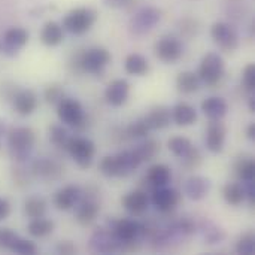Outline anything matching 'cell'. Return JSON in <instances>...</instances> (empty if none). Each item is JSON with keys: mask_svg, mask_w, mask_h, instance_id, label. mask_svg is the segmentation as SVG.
<instances>
[{"mask_svg": "<svg viewBox=\"0 0 255 255\" xmlns=\"http://www.w3.org/2000/svg\"><path fill=\"white\" fill-rule=\"evenodd\" d=\"M142 163L136 157L134 151H123L117 155H106L102 158L99 169L102 175L108 178H126L130 176Z\"/></svg>", "mask_w": 255, "mask_h": 255, "instance_id": "obj_1", "label": "cell"}, {"mask_svg": "<svg viewBox=\"0 0 255 255\" xmlns=\"http://www.w3.org/2000/svg\"><path fill=\"white\" fill-rule=\"evenodd\" d=\"M36 143V134L30 127H15L7 133V146L10 157L16 161H25Z\"/></svg>", "mask_w": 255, "mask_h": 255, "instance_id": "obj_2", "label": "cell"}, {"mask_svg": "<svg viewBox=\"0 0 255 255\" xmlns=\"http://www.w3.org/2000/svg\"><path fill=\"white\" fill-rule=\"evenodd\" d=\"M97 21V12L93 7H75L69 10L63 18V28L75 36L85 34L93 28Z\"/></svg>", "mask_w": 255, "mask_h": 255, "instance_id": "obj_3", "label": "cell"}, {"mask_svg": "<svg viewBox=\"0 0 255 255\" xmlns=\"http://www.w3.org/2000/svg\"><path fill=\"white\" fill-rule=\"evenodd\" d=\"M111 52L102 46H93L79 54L76 64L81 72H87L91 75H100L105 67L111 63Z\"/></svg>", "mask_w": 255, "mask_h": 255, "instance_id": "obj_4", "label": "cell"}, {"mask_svg": "<svg viewBox=\"0 0 255 255\" xmlns=\"http://www.w3.org/2000/svg\"><path fill=\"white\" fill-rule=\"evenodd\" d=\"M111 230L120 241L121 250L126 245H134V242H139L142 238L146 236V226L130 218H121L114 221Z\"/></svg>", "mask_w": 255, "mask_h": 255, "instance_id": "obj_5", "label": "cell"}, {"mask_svg": "<svg viewBox=\"0 0 255 255\" xmlns=\"http://www.w3.org/2000/svg\"><path fill=\"white\" fill-rule=\"evenodd\" d=\"M226 73V61L218 52H208L203 55L199 66V78L206 85H217Z\"/></svg>", "mask_w": 255, "mask_h": 255, "instance_id": "obj_6", "label": "cell"}, {"mask_svg": "<svg viewBox=\"0 0 255 255\" xmlns=\"http://www.w3.org/2000/svg\"><path fill=\"white\" fill-rule=\"evenodd\" d=\"M161 10L154 6H146L139 9L128 22V28L134 36H145L161 21Z\"/></svg>", "mask_w": 255, "mask_h": 255, "instance_id": "obj_7", "label": "cell"}, {"mask_svg": "<svg viewBox=\"0 0 255 255\" xmlns=\"http://www.w3.org/2000/svg\"><path fill=\"white\" fill-rule=\"evenodd\" d=\"M66 151L70 154V157L73 158V161L82 167V169H87L91 166L93 160H94V155H96V145L93 140L87 139V137H79V136H75V137H70L67 146H66Z\"/></svg>", "mask_w": 255, "mask_h": 255, "instance_id": "obj_8", "label": "cell"}, {"mask_svg": "<svg viewBox=\"0 0 255 255\" xmlns=\"http://www.w3.org/2000/svg\"><path fill=\"white\" fill-rule=\"evenodd\" d=\"M57 115L64 126L79 127L85 121V111L79 100L73 97H64L57 105Z\"/></svg>", "mask_w": 255, "mask_h": 255, "instance_id": "obj_9", "label": "cell"}, {"mask_svg": "<svg viewBox=\"0 0 255 255\" xmlns=\"http://www.w3.org/2000/svg\"><path fill=\"white\" fill-rule=\"evenodd\" d=\"M211 37L218 45V48L226 52H232V51L238 49V46H239V34H238L236 28L229 22L220 21V22L212 24Z\"/></svg>", "mask_w": 255, "mask_h": 255, "instance_id": "obj_10", "label": "cell"}, {"mask_svg": "<svg viewBox=\"0 0 255 255\" xmlns=\"http://www.w3.org/2000/svg\"><path fill=\"white\" fill-rule=\"evenodd\" d=\"M154 51H155V55L158 57V60H161L163 63L172 64V63H176L182 57L184 46L178 37L167 34V36L160 37L155 42Z\"/></svg>", "mask_w": 255, "mask_h": 255, "instance_id": "obj_11", "label": "cell"}, {"mask_svg": "<svg viewBox=\"0 0 255 255\" xmlns=\"http://www.w3.org/2000/svg\"><path fill=\"white\" fill-rule=\"evenodd\" d=\"M28 31L24 27H10L1 34V52L13 57L28 43Z\"/></svg>", "mask_w": 255, "mask_h": 255, "instance_id": "obj_12", "label": "cell"}, {"mask_svg": "<svg viewBox=\"0 0 255 255\" xmlns=\"http://www.w3.org/2000/svg\"><path fill=\"white\" fill-rule=\"evenodd\" d=\"M151 202L157 211H160L163 214H169L179 205L181 193L175 188H169L167 185L166 187H157V188H152Z\"/></svg>", "mask_w": 255, "mask_h": 255, "instance_id": "obj_13", "label": "cell"}, {"mask_svg": "<svg viewBox=\"0 0 255 255\" xmlns=\"http://www.w3.org/2000/svg\"><path fill=\"white\" fill-rule=\"evenodd\" d=\"M90 250L99 254H111L120 251L121 244L111 229H99L93 233L90 239Z\"/></svg>", "mask_w": 255, "mask_h": 255, "instance_id": "obj_14", "label": "cell"}, {"mask_svg": "<svg viewBox=\"0 0 255 255\" xmlns=\"http://www.w3.org/2000/svg\"><path fill=\"white\" fill-rule=\"evenodd\" d=\"M226 126L221 123V120H211L208 130H206V137H205V143L209 152L212 154H220L224 149L226 145Z\"/></svg>", "mask_w": 255, "mask_h": 255, "instance_id": "obj_15", "label": "cell"}, {"mask_svg": "<svg viewBox=\"0 0 255 255\" xmlns=\"http://www.w3.org/2000/svg\"><path fill=\"white\" fill-rule=\"evenodd\" d=\"M12 105H13V109L16 111V114H19L22 117H28L37 109L39 99L33 90H28V88L18 90L12 97Z\"/></svg>", "mask_w": 255, "mask_h": 255, "instance_id": "obj_16", "label": "cell"}, {"mask_svg": "<svg viewBox=\"0 0 255 255\" xmlns=\"http://www.w3.org/2000/svg\"><path fill=\"white\" fill-rule=\"evenodd\" d=\"M130 96V84L126 79H114L105 90V99L111 106H123Z\"/></svg>", "mask_w": 255, "mask_h": 255, "instance_id": "obj_17", "label": "cell"}, {"mask_svg": "<svg viewBox=\"0 0 255 255\" xmlns=\"http://www.w3.org/2000/svg\"><path fill=\"white\" fill-rule=\"evenodd\" d=\"M82 197V190L78 185H66L54 196V205L58 211H70Z\"/></svg>", "mask_w": 255, "mask_h": 255, "instance_id": "obj_18", "label": "cell"}, {"mask_svg": "<svg viewBox=\"0 0 255 255\" xmlns=\"http://www.w3.org/2000/svg\"><path fill=\"white\" fill-rule=\"evenodd\" d=\"M121 205L124 206V209L133 215H143L148 208H149V197L145 191L142 190H136L131 193H127L126 196H123L121 199Z\"/></svg>", "mask_w": 255, "mask_h": 255, "instance_id": "obj_19", "label": "cell"}, {"mask_svg": "<svg viewBox=\"0 0 255 255\" xmlns=\"http://www.w3.org/2000/svg\"><path fill=\"white\" fill-rule=\"evenodd\" d=\"M211 191V181L205 176L196 175L187 179L185 185H184V193L188 199L199 202L202 199H205Z\"/></svg>", "mask_w": 255, "mask_h": 255, "instance_id": "obj_20", "label": "cell"}, {"mask_svg": "<svg viewBox=\"0 0 255 255\" xmlns=\"http://www.w3.org/2000/svg\"><path fill=\"white\" fill-rule=\"evenodd\" d=\"M99 211H100V206L93 197H88V199H84V200L81 197V200L76 205L75 218L81 226H90L91 223L96 221V218L99 215Z\"/></svg>", "mask_w": 255, "mask_h": 255, "instance_id": "obj_21", "label": "cell"}, {"mask_svg": "<svg viewBox=\"0 0 255 255\" xmlns=\"http://www.w3.org/2000/svg\"><path fill=\"white\" fill-rule=\"evenodd\" d=\"M64 40V28L57 21H48L43 24L40 30V42L45 46L54 48L58 46Z\"/></svg>", "mask_w": 255, "mask_h": 255, "instance_id": "obj_22", "label": "cell"}, {"mask_svg": "<svg viewBox=\"0 0 255 255\" xmlns=\"http://www.w3.org/2000/svg\"><path fill=\"white\" fill-rule=\"evenodd\" d=\"M145 181L151 188L157 187H166L172 181V170L166 164H154L148 169Z\"/></svg>", "mask_w": 255, "mask_h": 255, "instance_id": "obj_23", "label": "cell"}, {"mask_svg": "<svg viewBox=\"0 0 255 255\" xmlns=\"http://www.w3.org/2000/svg\"><path fill=\"white\" fill-rule=\"evenodd\" d=\"M145 121L151 130H163L172 121V111L167 106H155L148 112Z\"/></svg>", "mask_w": 255, "mask_h": 255, "instance_id": "obj_24", "label": "cell"}, {"mask_svg": "<svg viewBox=\"0 0 255 255\" xmlns=\"http://www.w3.org/2000/svg\"><path fill=\"white\" fill-rule=\"evenodd\" d=\"M202 111L209 120H223L229 111V106L223 97L212 96V97H208L206 100H203Z\"/></svg>", "mask_w": 255, "mask_h": 255, "instance_id": "obj_25", "label": "cell"}, {"mask_svg": "<svg viewBox=\"0 0 255 255\" xmlns=\"http://www.w3.org/2000/svg\"><path fill=\"white\" fill-rule=\"evenodd\" d=\"M197 120V111L190 103H178L172 109V121L176 126L187 127L194 124Z\"/></svg>", "mask_w": 255, "mask_h": 255, "instance_id": "obj_26", "label": "cell"}, {"mask_svg": "<svg viewBox=\"0 0 255 255\" xmlns=\"http://www.w3.org/2000/svg\"><path fill=\"white\" fill-rule=\"evenodd\" d=\"M124 70L131 76H145L149 72V61L142 54H128L124 60Z\"/></svg>", "mask_w": 255, "mask_h": 255, "instance_id": "obj_27", "label": "cell"}, {"mask_svg": "<svg viewBox=\"0 0 255 255\" xmlns=\"http://www.w3.org/2000/svg\"><path fill=\"white\" fill-rule=\"evenodd\" d=\"M33 173L42 179H57L60 175H61V167L52 161V160H48V158H39L33 163V167H31Z\"/></svg>", "mask_w": 255, "mask_h": 255, "instance_id": "obj_28", "label": "cell"}, {"mask_svg": "<svg viewBox=\"0 0 255 255\" xmlns=\"http://www.w3.org/2000/svg\"><path fill=\"white\" fill-rule=\"evenodd\" d=\"M202 85V81L199 78L197 73L194 72H181L178 76H176V88L184 93V94H191V93H196Z\"/></svg>", "mask_w": 255, "mask_h": 255, "instance_id": "obj_29", "label": "cell"}, {"mask_svg": "<svg viewBox=\"0 0 255 255\" xmlns=\"http://www.w3.org/2000/svg\"><path fill=\"white\" fill-rule=\"evenodd\" d=\"M54 227H55L54 221L40 217V218L30 220V223L27 226V232L33 238H45L54 232Z\"/></svg>", "mask_w": 255, "mask_h": 255, "instance_id": "obj_30", "label": "cell"}, {"mask_svg": "<svg viewBox=\"0 0 255 255\" xmlns=\"http://www.w3.org/2000/svg\"><path fill=\"white\" fill-rule=\"evenodd\" d=\"M223 196L224 200L230 205V206H239L245 202V190L244 185L239 182H229L224 188H223Z\"/></svg>", "mask_w": 255, "mask_h": 255, "instance_id": "obj_31", "label": "cell"}, {"mask_svg": "<svg viewBox=\"0 0 255 255\" xmlns=\"http://www.w3.org/2000/svg\"><path fill=\"white\" fill-rule=\"evenodd\" d=\"M200 232L203 235V239L206 241V244L214 245V244H221L226 238V233L221 227H218L215 223L206 220L200 224Z\"/></svg>", "mask_w": 255, "mask_h": 255, "instance_id": "obj_32", "label": "cell"}, {"mask_svg": "<svg viewBox=\"0 0 255 255\" xmlns=\"http://www.w3.org/2000/svg\"><path fill=\"white\" fill-rule=\"evenodd\" d=\"M235 170L242 182L255 181V163L251 157H239L235 164Z\"/></svg>", "mask_w": 255, "mask_h": 255, "instance_id": "obj_33", "label": "cell"}, {"mask_svg": "<svg viewBox=\"0 0 255 255\" xmlns=\"http://www.w3.org/2000/svg\"><path fill=\"white\" fill-rule=\"evenodd\" d=\"M133 151H134V154H136V157L139 158L140 163L151 161L160 152V143L157 140H146V142L139 143Z\"/></svg>", "mask_w": 255, "mask_h": 255, "instance_id": "obj_34", "label": "cell"}, {"mask_svg": "<svg viewBox=\"0 0 255 255\" xmlns=\"http://www.w3.org/2000/svg\"><path fill=\"white\" fill-rule=\"evenodd\" d=\"M24 214L27 218L34 220L45 217L46 214V202L42 197H30L24 203Z\"/></svg>", "mask_w": 255, "mask_h": 255, "instance_id": "obj_35", "label": "cell"}, {"mask_svg": "<svg viewBox=\"0 0 255 255\" xmlns=\"http://www.w3.org/2000/svg\"><path fill=\"white\" fill-rule=\"evenodd\" d=\"M193 148H194L193 142L190 139H187V137H182V136H175V137H172L169 140V149H170V152L175 157L181 158V160L185 158Z\"/></svg>", "mask_w": 255, "mask_h": 255, "instance_id": "obj_36", "label": "cell"}, {"mask_svg": "<svg viewBox=\"0 0 255 255\" xmlns=\"http://www.w3.org/2000/svg\"><path fill=\"white\" fill-rule=\"evenodd\" d=\"M70 137L72 136L69 134L67 128L63 124H52L49 127V140L54 146H57L60 149H66Z\"/></svg>", "mask_w": 255, "mask_h": 255, "instance_id": "obj_37", "label": "cell"}, {"mask_svg": "<svg viewBox=\"0 0 255 255\" xmlns=\"http://www.w3.org/2000/svg\"><path fill=\"white\" fill-rule=\"evenodd\" d=\"M149 131H151V128L146 124L145 118H139L127 127V133L133 139H143L149 134Z\"/></svg>", "mask_w": 255, "mask_h": 255, "instance_id": "obj_38", "label": "cell"}, {"mask_svg": "<svg viewBox=\"0 0 255 255\" xmlns=\"http://www.w3.org/2000/svg\"><path fill=\"white\" fill-rule=\"evenodd\" d=\"M236 253L244 255H253L255 253V236L254 233L248 232L242 235L236 244Z\"/></svg>", "mask_w": 255, "mask_h": 255, "instance_id": "obj_39", "label": "cell"}, {"mask_svg": "<svg viewBox=\"0 0 255 255\" xmlns=\"http://www.w3.org/2000/svg\"><path fill=\"white\" fill-rule=\"evenodd\" d=\"M43 97H45L46 103L58 105L64 99V88L60 84H49L43 91Z\"/></svg>", "mask_w": 255, "mask_h": 255, "instance_id": "obj_40", "label": "cell"}, {"mask_svg": "<svg viewBox=\"0 0 255 255\" xmlns=\"http://www.w3.org/2000/svg\"><path fill=\"white\" fill-rule=\"evenodd\" d=\"M12 253L15 254H21V255H34L37 253V247L34 242L31 241H27V239H22V238H16L12 248H10Z\"/></svg>", "mask_w": 255, "mask_h": 255, "instance_id": "obj_41", "label": "cell"}, {"mask_svg": "<svg viewBox=\"0 0 255 255\" xmlns=\"http://www.w3.org/2000/svg\"><path fill=\"white\" fill-rule=\"evenodd\" d=\"M242 82H244V87L248 90V91H255V64L254 63H250L245 66L244 69V75H242Z\"/></svg>", "mask_w": 255, "mask_h": 255, "instance_id": "obj_42", "label": "cell"}, {"mask_svg": "<svg viewBox=\"0 0 255 255\" xmlns=\"http://www.w3.org/2000/svg\"><path fill=\"white\" fill-rule=\"evenodd\" d=\"M179 28H181V33L187 37H193L197 34L199 31V24L196 19L193 18H184L181 22H179Z\"/></svg>", "mask_w": 255, "mask_h": 255, "instance_id": "obj_43", "label": "cell"}, {"mask_svg": "<svg viewBox=\"0 0 255 255\" xmlns=\"http://www.w3.org/2000/svg\"><path fill=\"white\" fill-rule=\"evenodd\" d=\"M182 163H184V166H185L187 169H190V170L197 169V167L200 166V163H202V154H200V151L194 146V148L190 151V154H188L185 158H182Z\"/></svg>", "mask_w": 255, "mask_h": 255, "instance_id": "obj_44", "label": "cell"}, {"mask_svg": "<svg viewBox=\"0 0 255 255\" xmlns=\"http://www.w3.org/2000/svg\"><path fill=\"white\" fill-rule=\"evenodd\" d=\"M16 238H18V235L15 232H12L10 229H0V248L10 251Z\"/></svg>", "mask_w": 255, "mask_h": 255, "instance_id": "obj_45", "label": "cell"}, {"mask_svg": "<svg viewBox=\"0 0 255 255\" xmlns=\"http://www.w3.org/2000/svg\"><path fill=\"white\" fill-rule=\"evenodd\" d=\"M102 3L111 9H131L137 0H102Z\"/></svg>", "mask_w": 255, "mask_h": 255, "instance_id": "obj_46", "label": "cell"}, {"mask_svg": "<svg viewBox=\"0 0 255 255\" xmlns=\"http://www.w3.org/2000/svg\"><path fill=\"white\" fill-rule=\"evenodd\" d=\"M57 253L58 254H66V255H70V254H75L76 253V247L70 242V241H61L58 245H57Z\"/></svg>", "mask_w": 255, "mask_h": 255, "instance_id": "obj_47", "label": "cell"}, {"mask_svg": "<svg viewBox=\"0 0 255 255\" xmlns=\"http://www.w3.org/2000/svg\"><path fill=\"white\" fill-rule=\"evenodd\" d=\"M10 212H12V206H10L9 200L0 197V221L7 220L9 215H10Z\"/></svg>", "mask_w": 255, "mask_h": 255, "instance_id": "obj_48", "label": "cell"}, {"mask_svg": "<svg viewBox=\"0 0 255 255\" xmlns=\"http://www.w3.org/2000/svg\"><path fill=\"white\" fill-rule=\"evenodd\" d=\"M247 137L250 140H255V123H251L247 128Z\"/></svg>", "mask_w": 255, "mask_h": 255, "instance_id": "obj_49", "label": "cell"}, {"mask_svg": "<svg viewBox=\"0 0 255 255\" xmlns=\"http://www.w3.org/2000/svg\"><path fill=\"white\" fill-rule=\"evenodd\" d=\"M4 134H6V123L3 120H0V142H1Z\"/></svg>", "mask_w": 255, "mask_h": 255, "instance_id": "obj_50", "label": "cell"}, {"mask_svg": "<svg viewBox=\"0 0 255 255\" xmlns=\"http://www.w3.org/2000/svg\"><path fill=\"white\" fill-rule=\"evenodd\" d=\"M248 106H250V111H251V112H255V97L254 96H251V97H250V100H248Z\"/></svg>", "mask_w": 255, "mask_h": 255, "instance_id": "obj_51", "label": "cell"}]
</instances>
